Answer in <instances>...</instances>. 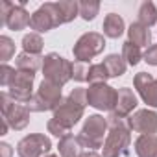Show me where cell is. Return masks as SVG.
Masks as SVG:
<instances>
[{
  "label": "cell",
  "instance_id": "cell-32",
  "mask_svg": "<svg viewBox=\"0 0 157 157\" xmlns=\"http://www.w3.org/2000/svg\"><path fill=\"white\" fill-rule=\"evenodd\" d=\"M148 65L151 67H157V44H150L148 50L144 52V57H142Z\"/></svg>",
  "mask_w": 157,
  "mask_h": 157
},
{
  "label": "cell",
  "instance_id": "cell-34",
  "mask_svg": "<svg viewBox=\"0 0 157 157\" xmlns=\"http://www.w3.org/2000/svg\"><path fill=\"white\" fill-rule=\"evenodd\" d=\"M80 157H102L100 153H96V151H93V150H89V151H83Z\"/></svg>",
  "mask_w": 157,
  "mask_h": 157
},
{
  "label": "cell",
  "instance_id": "cell-30",
  "mask_svg": "<svg viewBox=\"0 0 157 157\" xmlns=\"http://www.w3.org/2000/svg\"><path fill=\"white\" fill-rule=\"evenodd\" d=\"M46 129H48V133H52V135H54V137H57V139H63V137L70 135V129H68V128H65L63 124H59V122H57V120H54V118H50V120H48Z\"/></svg>",
  "mask_w": 157,
  "mask_h": 157
},
{
  "label": "cell",
  "instance_id": "cell-6",
  "mask_svg": "<svg viewBox=\"0 0 157 157\" xmlns=\"http://www.w3.org/2000/svg\"><path fill=\"white\" fill-rule=\"evenodd\" d=\"M0 102H2V120H4L10 128H13L15 131H21V129H24V128L28 126V122H30V113H32V111L28 109V105L13 102V100L8 96L6 91L0 94Z\"/></svg>",
  "mask_w": 157,
  "mask_h": 157
},
{
  "label": "cell",
  "instance_id": "cell-31",
  "mask_svg": "<svg viewBox=\"0 0 157 157\" xmlns=\"http://www.w3.org/2000/svg\"><path fill=\"white\" fill-rule=\"evenodd\" d=\"M68 98L72 100V102H76V104H80V105H89V102H87V89H82V87H78V89H74L70 94H68Z\"/></svg>",
  "mask_w": 157,
  "mask_h": 157
},
{
  "label": "cell",
  "instance_id": "cell-11",
  "mask_svg": "<svg viewBox=\"0 0 157 157\" xmlns=\"http://www.w3.org/2000/svg\"><path fill=\"white\" fill-rule=\"evenodd\" d=\"M52 150V142L43 133H32L19 140L17 153L19 157H44Z\"/></svg>",
  "mask_w": 157,
  "mask_h": 157
},
{
  "label": "cell",
  "instance_id": "cell-28",
  "mask_svg": "<svg viewBox=\"0 0 157 157\" xmlns=\"http://www.w3.org/2000/svg\"><path fill=\"white\" fill-rule=\"evenodd\" d=\"M13 56H15V43L8 35H2L0 37V59H2V63H6Z\"/></svg>",
  "mask_w": 157,
  "mask_h": 157
},
{
  "label": "cell",
  "instance_id": "cell-3",
  "mask_svg": "<svg viewBox=\"0 0 157 157\" xmlns=\"http://www.w3.org/2000/svg\"><path fill=\"white\" fill-rule=\"evenodd\" d=\"M43 74L46 82L63 87L72 80V63L63 56L50 52L43 57Z\"/></svg>",
  "mask_w": 157,
  "mask_h": 157
},
{
  "label": "cell",
  "instance_id": "cell-19",
  "mask_svg": "<svg viewBox=\"0 0 157 157\" xmlns=\"http://www.w3.org/2000/svg\"><path fill=\"white\" fill-rule=\"evenodd\" d=\"M135 153L139 157H157V137L139 135V139L135 140Z\"/></svg>",
  "mask_w": 157,
  "mask_h": 157
},
{
  "label": "cell",
  "instance_id": "cell-5",
  "mask_svg": "<svg viewBox=\"0 0 157 157\" xmlns=\"http://www.w3.org/2000/svg\"><path fill=\"white\" fill-rule=\"evenodd\" d=\"M24 4H26L24 0L19 4L4 0V2L0 4V24L8 26L13 32H21V30L28 28L30 21H32V15L24 10Z\"/></svg>",
  "mask_w": 157,
  "mask_h": 157
},
{
  "label": "cell",
  "instance_id": "cell-20",
  "mask_svg": "<svg viewBox=\"0 0 157 157\" xmlns=\"http://www.w3.org/2000/svg\"><path fill=\"white\" fill-rule=\"evenodd\" d=\"M102 65L105 67V70H107L109 78L124 76V74H126V68H128V63H126V61H124V57H122V56H118V54H109V56L104 59V63H102Z\"/></svg>",
  "mask_w": 157,
  "mask_h": 157
},
{
  "label": "cell",
  "instance_id": "cell-8",
  "mask_svg": "<svg viewBox=\"0 0 157 157\" xmlns=\"http://www.w3.org/2000/svg\"><path fill=\"white\" fill-rule=\"evenodd\" d=\"M118 100V89L107 85V83H94L87 89V102L91 107L98 111H115Z\"/></svg>",
  "mask_w": 157,
  "mask_h": 157
},
{
  "label": "cell",
  "instance_id": "cell-25",
  "mask_svg": "<svg viewBox=\"0 0 157 157\" xmlns=\"http://www.w3.org/2000/svg\"><path fill=\"white\" fill-rule=\"evenodd\" d=\"M100 11V2L96 0H82L80 2V17L83 21H94V17Z\"/></svg>",
  "mask_w": 157,
  "mask_h": 157
},
{
  "label": "cell",
  "instance_id": "cell-10",
  "mask_svg": "<svg viewBox=\"0 0 157 157\" xmlns=\"http://www.w3.org/2000/svg\"><path fill=\"white\" fill-rule=\"evenodd\" d=\"M33 80H35V74L33 72H26V70H17L13 82L8 87V96L17 102V104H24L28 105V102L33 96Z\"/></svg>",
  "mask_w": 157,
  "mask_h": 157
},
{
  "label": "cell",
  "instance_id": "cell-7",
  "mask_svg": "<svg viewBox=\"0 0 157 157\" xmlns=\"http://www.w3.org/2000/svg\"><path fill=\"white\" fill-rule=\"evenodd\" d=\"M104 48H105V37L98 32H87L76 41V44L72 48V54H74L76 61L87 63L93 57H96L98 54H102Z\"/></svg>",
  "mask_w": 157,
  "mask_h": 157
},
{
  "label": "cell",
  "instance_id": "cell-15",
  "mask_svg": "<svg viewBox=\"0 0 157 157\" xmlns=\"http://www.w3.org/2000/svg\"><path fill=\"white\" fill-rule=\"evenodd\" d=\"M139 100L135 96V93L129 89V87H120L118 89V100H117V107L113 111V115L117 117H122V118H128L129 113L137 107Z\"/></svg>",
  "mask_w": 157,
  "mask_h": 157
},
{
  "label": "cell",
  "instance_id": "cell-2",
  "mask_svg": "<svg viewBox=\"0 0 157 157\" xmlns=\"http://www.w3.org/2000/svg\"><path fill=\"white\" fill-rule=\"evenodd\" d=\"M107 129H109L107 118H104L102 115H89L83 122L82 131L78 133V139H80L83 148H91L94 151L96 148H104Z\"/></svg>",
  "mask_w": 157,
  "mask_h": 157
},
{
  "label": "cell",
  "instance_id": "cell-33",
  "mask_svg": "<svg viewBox=\"0 0 157 157\" xmlns=\"http://www.w3.org/2000/svg\"><path fill=\"white\" fill-rule=\"evenodd\" d=\"M0 148H2V151H4V157H10V155H11V146H10V144L2 142V144H0Z\"/></svg>",
  "mask_w": 157,
  "mask_h": 157
},
{
  "label": "cell",
  "instance_id": "cell-14",
  "mask_svg": "<svg viewBox=\"0 0 157 157\" xmlns=\"http://www.w3.org/2000/svg\"><path fill=\"white\" fill-rule=\"evenodd\" d=\"M131 131L140 135H155L157 133V113L151 109H139L129 117Z\"/></svg>",
  "mask_w": 157,
  "mask_h": 157
},
{
  "label": "cell",
  "instance_id": "cell-13",
  "mask_svg": "<svg viewBox=\"0 0 157 157\" xmlns=\"http://www.w3.org/2000/svg\"><path fill=\"white\" fill-rule=\"evenodd\" d=\"M133 85L148 107H157V80L148 72H139L133 78Z\"/></svg>",
  "mask_w": 157,
  "mask_h": 157
},
{
  "label": "cell",
  "instance_id": "cell-24",
  "mask_svg": "<svg viewBox=\"0 0 157 157\" xmlns=\"http://www.w3.org/2000/svg\"><path fill=\"white\" fill-rule=\"evenodd\" d=\"M122 57H124V61H126L128 65L135 67V65L144 57V54L140 52V48H139V46H135L133 43L126 41V43L122 44Z\"/></svg>",
  "mask_w": 157,
  "mask_h": 157
},
{
  "label": "cell",
  "instance_id": "cell-16",
  "mask_svg": "<svg viewBox=\"0 0 157 157\" xmlns=\"http://www.w3.org/2000/svg\"><path fill=\"white\" fill-rule=\"evenodd\" d=\"M128 41L133 43L135 46H148L151 43V33H150V28H146L144 24H140L139 21L137 22H131V26L128 28Z\"/></svg>",
  "mask_w": 157,
  "mask_h": 157
},
{
  "label": "cell",
  "instance_id": "cell-22",
  "mask_svg": "<svg viewBox=\"0 0 157 157\" xmlns=\"http://www.w3.org/2000/svg\"><path fill=\"white\" fill-rule=\"evenodd\" d=\"M139 22L144 24L146 28H151L155 22H157V8L153 2L150 0H144L139 8Z\"/></svg>",
  "mask_w": 157,
  "mask_h": 157
},
{
  "label": "cell",
  "instance_id": "cell-35",
  "mask_svg": "<svg viewBox=\"0 0 157 157\" xmlns=\"http://www.w3.org/2000/svg\"><path fill=\"white\" fill-rule=\"evenodd\" d=\"M44 157H57V155H52V153H48V155H44Z\"/></svg>",
  "mask_w": 157,
  "mask_h": 157
},
{
  "label": "cell",
  "instance_id": "cell-18",
  "mask_svg": "<svg viewBox=\"0 0 157 157\" xmlns=\"http://www.w3.org/2000/svg\"><path fill=\"white\" fill-rule=\"evenodd\" d=\"M102 28H104V35H105V37H109V39H118V37L124 33L126 24H124V19H122L120 15L109 13V15H105Z\"/></svg>",
  "mask_w": 157,
  "mask_h": 157
},
{
  "label": "cell",
  "instance_id": "cell-26",
  "mask_svg": "<svg viewBox=\"0 0 157 157\" xmlns=\"http://www.w3.org/2000/svg\"><path fill=\"white\" fill-rule=\"evenodd\" d=\"M107 80H109V74H107V70H105V67L102 63L91 65V68H89V83L91 85H94V83H105Z\"/></svg>",
  "mask_w": 157,
  "mask_h": 157
},
{
  "label": "cell",
  "instance_id": "cell-21",
  "mask_svg": "<svg viewBox=\"0 0 157 157\" xmlns=\"http://www.w3.org/2000/svg\"><path fill=\"white\" fill-rule=\"evenodd\" d=\"M15 65H17V70H26V72H33L37 68H43V56H33V54H19L17 59H15Z\"/></svg>",
  "mask_w": 157,
  "mask_h": 157
},
{
  "label": "cell",
  "instance_id": "cell-1",
  "mask_svg": "<svg viewBox=\"0 0 157 157\" xmlns=\"http://www.w3.org/2000/svg\"><path fill=\"white\" fill-rule=\"evenodd\" d=\"M107 124H109V133L105 137L104 142V151L102 157H122L128 155L129 151V144H131V128H129V117L122 118L117 115H109L107 117Z\"/></svg>",
  "mask_w": 157,
  "mask_h": 157
},
{
  "label": "cell",
  "instance_id": "cell-9",
  "mask_svg": "<svg viewBox=\"0 0 157 157\" xmlns=\"http://www.w3.org/2000/svg\"><path fill=\"white\" fill-rule=\"evenodd\" d=\"M63 22H61V13H59V8H57V2L43 4L32 15V21H30V28L35 33H46L52 28H57Z\"/></svg>",
  "mask_w": 157,
  "mask_h": 157
},
{
  "label": "cell",
  "instance_id": "cell-23",
  "mask_svg": "<svg viewBox=\"0 0 157 157\" xmlns=\"http://www.w3.org/2000/svg\"><path fill=\"white\" fill-rule=\"evenodd\" d=\"M43 46H44V43H43L41 35H39V33H35V32H32V33H26V35L22 37V48H24V52H26V54L41 56V52H43Z\"/></svg>",
  "mask_w": 157,
  "mask_h": 157
},
{
  "label": "cell",
  "instance_id": "cell-29",
  "mask_svg": "<svg viewBox=\"0 0 157 157\" xmlns=\"http://www.w3.org/2000/svg\"><path fill=\"white\" fill-rule=\"evenodd\" d=\"M15 74H17V70H15L13 67H10V65L2 63V67H0V85H2L4 89H8V87H10V83L13 82Z\"/></svg>",
  "mask_w": 157,
  "mask_h": 157
},
{
  "label": "cell",
  "instance_id": "cell-27",
  "mask_svg": "<svg viewBox=\"0 0 157 157\" xmlns=\"http://www.w3.org/2000/svg\"><path fill=\"white\" fill-rule=\"evenodd\" d=\"M89 68H91V65H87V63H83V61L72 63V80L78 82V83L89 82Z\"/></svg>",
  "mask_w": 157,
  "mask_h": 157
},
{
  "label": "cell",
  "instance_id": "cell-4",
  "mask_svg": "<svg viewBox=\"0 0 157 157\" xmlns=\"http://www.w3.org/2000/svg\"><path fill=\"white\" fill-rule=\"evenodd\" d=\"M63 102L61 96V87L54 85L46 80L41 82L37 93L32 96V100L28 102V109L32 113H44V111H56L59 107V104Z\"/></svg>",
  "mask_w": 157,
  "mask_h": 157
},
{
  "label": "cell",
  "instance_id": "cell-12",
  "mask_svg": "<svg viewBox=\"0 0 157 157\" xmlns=\"http://www.w3.org/2000/svg\"><path fill=\"white\" fill-rule=\"evenodd\" d=\"M85 115V107L72 102L70 98H63V102L59 104V107L54 111V120H57L59 124H63L65 128L72 129L78 122H80Z\"/></svg>",
  "mask_w": 157,
  "mask_h": 157
},
{
  "label": "cell",
  "instance_id": "cell-17",
  "mask_svg": "<svg viewBox=\"0 0 157 157\" xmlns=\"http://www.w3.org/2000/svg\"><path fill=\"white\" fill-rule=\"evenodd\" d=\"M57 150H59V155L61 157H80L83 153V146L78 139V135H67L63 139H59V144H57Z\"/></svg>",
  "mask_w": 157,
  "mask_h": 157
}]
</instances>
